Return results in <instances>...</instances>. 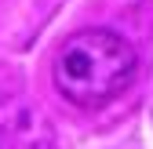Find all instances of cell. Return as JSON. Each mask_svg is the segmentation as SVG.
I'll use <instances>...</instances> for the list:
<instances>
[{
  "label": "cell",
  "instance_id": "1",
  "mask_svg": "<svg viewBox=\"0 0 153 149\" xmlns=\"http://www.w3.org/2000/svg\"><path fill=\"white\" fill-rule=\"evenodd\" d=\"M135 47L113 29H84L69 36L55 58V87L62 98L95 109L117 98L120 91L135 80Z\"/></svg>",
  "mask_w": 153,
  "mask_h": 149
}]
</instances>
